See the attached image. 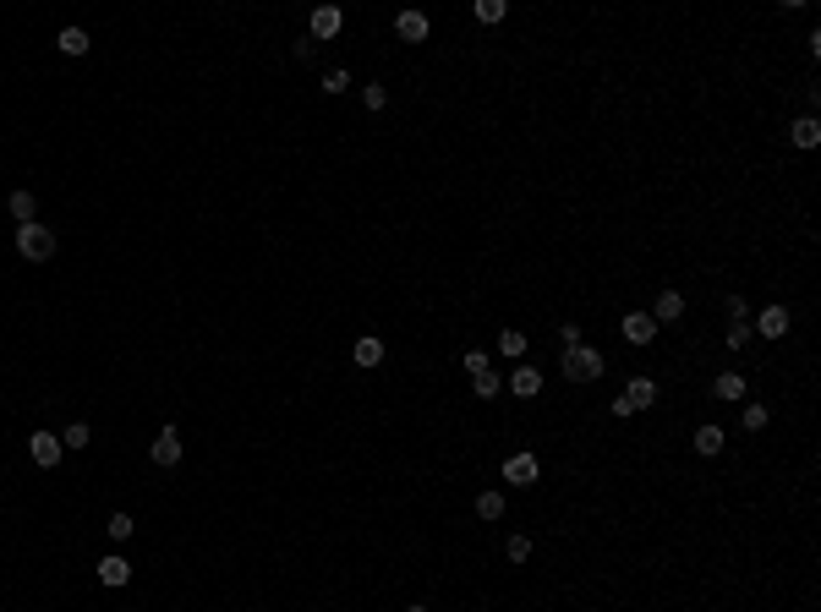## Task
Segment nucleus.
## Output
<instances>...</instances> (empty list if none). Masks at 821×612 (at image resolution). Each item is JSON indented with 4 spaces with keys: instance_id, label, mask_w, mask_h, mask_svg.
I'll return each instance as SVG.
<instances>
[{
    "instance_id": "nucleus-33",
    "label": "nucleus",
    "mask_w": 821,
    "mask_h": 612,
    "mask_svg": "<svg viewBox=\"0 0 821 612\" xmlns=\"http://www.w3.org/2000/svg\"><path fill=\"white\" fill-rule=\"evenodd\" d=\"M559 345H564V350H570V345H586V334H581V323H564V329H559Z\"/></svg>"
},
{
    "instance_id": "nucleus-30",
    "label": "nucleus",
    "mask_w": 821,
    "mask_h": 612,
    "mask_svg": "<svg viewBox=\"0 0 821 612\" xmlns=\"http://www.w3.org/2000/svg\"><path fill=\"white\" fill-rule=\"evenodd\" d=\"M60 443H66V448H88V443H93V432H88V422H72L66 432H60Z\"/></svg>"
},
{
    "instance_id": "nucleus-7",
    "label": "nucleus",
    "mask_w": 821,
    "mask_h": 612,
    "mask_svg": "<svg viewBox=\"0 0 821 612\" xmlns=\"http://www.w3.org/2000/svg\"><path fill=\"white\" fill-rule=\"evenodd\" d=\"M624 399H629V410H657L662 383H657L652 372H629V377H624Z\"/></svg>"
},
{
    "instance_id": "nucleus-31",
    "label": "nucleus",
    "mask_w": 821,
    "mask_h": 612,
    "mask_svg": "<svg viewBox=\"0 0 821 612\" xmlns=\"http://www.w3.org/2000/svg\"><path fill=\"white\" fill-rule=\"evenodd\" d=\"M723 317H729V323H750V301L745 296H729V301H723Z\"/></svg>"
},
{
    "instance_id": "nucleus-6",
    "label": "nucleus",
    "mask_w": 821,
    "mask_h": 612,
    "mask_svg": "<svg viewBox=\"0 0 821 612\" xmlns=\"http://www.w3.org/2000/svg\"><path fill=\"white\" fill-rule=\"evenodd\" d=\"M788 329H794V312H788L783 301H767L762 312H755V334H762V339H788Z\"/></svg>"
},
{
    "instance_id": "nucleus-12",
    "label": "nucleus",
    "mask_w": 821,
    "mask_h": 612,
    "mask_svg": "<svg viewBox=\"0 0 821 612\" xmlns=\"http://www.w3.org/2000/svg\"><path fill=\"white\" fill-rule=\"evenodd\" d=\"M427 34H433L427 12H395V39L400 44H427Z\"/></svg>"
},
{
    "instance_id": "nucleus-21",
    "label": "nucleus",
    "mask_w": 821,
    "mask_h": 612,
    "mask_svg": "<svg viewBox=\"0 0 821 612\" xmlns=\"http://www.w3.org/2000/svg\"><path fill=\"white\" fill-rule=\"evenodd\" d=\"M526 350H531L526 329H498V356H510V361H526Z\"/></svg>"
},
{
    "instance_id": "nucleus-10",
    "label": "nucleus",
    "mask_w": 821,
    "mask_h": 612,
    "mask_svg": "<svg viewBox=\"0 0 821 612\" xmlns=\"http://www.w3.org/2000/svg\"><path fill=\"white\" fill-rule=\"evenodd\" d=\"M181 454H186V443H181V432L176 427H160V438L148 443V460L160 465V470H170V465H181Z\"/></svg>"
},
{
    "instance_id": "nucleus-20",
    "label": "nucleus",
    "mask_w": 821,
    "mask_h": 612,
    "mask_svg": "<svg viewBox=\"0 0 821 612\" xmlns=\"http://www.w3.org/2000/svg\"><path fill=\"white\" fill-rule=\"evenodd\" d=\"M6 213H12L17 224H34V219H39V198H34V191H12V198H6Z\"/></svg>"
},
{
    "instance_id": "nucleus-4",
    "label": "nucleus",
    "mask_w": 821,
    "mask_h": 612,
    "mask_svg": "<svg viewBox=\"0 0 821 612\" xmlns=\"http://www.w3.org/2000/svg\"><path fill=\"white\" fill-rule=\"evenodd\" d=\"M619 334H624V345H629V350H652V345H657V323H652V312H646V306L624 312V317H619Z\"/></svg>"
},
{
    "instance_id": "nucleus-5",
    "label": "nucleus",
    "mask_w": 821,
    "mask_h": 612,
    "mask_svg": "<svg viewBox=\"0 0 821 612\" xmlns=\"http://www.w3.org/2000/svg\"><path fill=\"white\" fill-rule=\"evenodd\" d=\"M745 394H750V377H745L739 367L717 372V377L707 383V399H717V405H745Z\"/></svg>"
},
{
    "instance_id": "nucleus-29",
    "label": "nucleus",
    "mask_w": 821,
    "mask_h": 612,
    "mask_svg": "<svg viewBox=\"0 0 821 612\" xmlns=\"http://www.w3.org/2000/svg\"><path fill=\"white\" fill-rule=\"evenodd\" d=\"M362 105H367V110H384V105H389V88H384V82H362Z\"/></svg>"
},
{
    "instance_id": "nucleus-18",
    "label": "nucleus",
    "mask_w": 821,
    "mask_h": 612,
    "mask_svg": "<svg viewBox=\"0 0 821 612\" xmlns=\"http://www.w3.org/2000/svg\"><path fill=\"white\" fill-rule=\"evenodd\" d=\"M384 350H389V345L378 339V334H362V339L351 345V361H356V367H378V361H384Z\"/></svg>"
},
{
    "instance_id": "nucleus-27",
    "label": "nucleus",
    "mask_w": 821,
    "mask_h": 612,
    "mask_svg": "<svg viewBox=\"0 0 821 612\" xmlns=\"http://www.w3.org/2000/svg\"><path fill=\"white\" fill-rule=\"evenodd\" d=\"M105 531H110V541L121 546V541H132V531H137V525H132V514H126V508H115L110 520H105Z\"/></svg>"
},
{
    "instance_id": "nucleus-13",
    "label": "nucleus",
    "mask_w": 821,
    "mask_h": 612,
    "mask_svg": "<svg viewBox=\"0 0 821 612\" xmlns=\"http://www.w3.org/2000/svg\"><path fill=\"white\" fill-rule=\"evenodd\" d=\"M510 394L526 399V405H531V399H543V367H536V361H520L515 377H510Z\"/></svg>"
},
{
    "instance_id": "nucleus-8",
    "label": "nucleus",
    "mask_w": 821,
    "mask_h": 612,
    "mask_svg": "<svg viewBox=\"0 0 821 612\" xmlns=\"http://www.w3.org/2000/svg\"><path fill=\"white\" fill-rule=\"evenodd\" d=\"M27 454H34V465L39 470H60V460H66V443H60V432H34L27 438Z\"/></svg>"
},
{
    "instance_id": "nucleus-24",
    "label": "nucleus",
    "mask_w": 821,
    "mask_h": 612,
    "mask_svg": "<svg viewBox=\"0 0 821 612\" xmlns=\"http://www.w3.org/2000/svg\"><path fill=\"white\" fill-rule=\"evenodd\" d=\"M471 394H477V399H498L504 394V377L488 367V372H477V377H471Z\"/></svg>"
},
{
    "instance_id": "nucleus-32",
    "label": "nucleus",
    "mask_w": 821,
    "mask_h": 612,
    "mask_svg": "<svg viewBox=\"0 0 821 612\" xmlns=\"http://www.w3.org/2000/svg\"><path fill=\"white\" fill-rule=\"evenodd\" d=\"M324 93H351V72H345V66L324 72Z\"/></svg>"
},
{
    "instance_id": "nucleus-2",
    "label": "nucleus",
    "mask_w": 821,
    "mask_h": 612,
    "mask_svg": "<svg viewBox=\"0 0 821 612\" xmlns=\"http://www.w3.org/2000/svg\"><path fill=\"white\" fill-rule=\"evenodd\" d=\"M498 470H504V481H510V487H520V492H531L536 481H543V460H536L531 448H515V454H504Z\"/></svg>"
},
{
    "instance_id": "nucleus-17",
    "label": "nucleus",
    "mask_w": 821,
    "mask_h": 612,
    "mask_svg": "<svg viewBox=\"0 0 821 612\" xmlns=\"http://www.w3.org/2000/svg\"><path fill=\"white\" fill-rule=\"evenodd\" d=\"M471 508H477V520H488V525H498L504 514H510V503H504V492H493V487H482L477 498H471Z\"/></svg>"
},
{
    "instance_id": "nucleus-1",
    "label": "nucleus",
    "mask_w": 821,
    "mask_h": 612,
    "mask_svg": "<svg viewBox=\"0 0 821 612\" xmlns=\"http://www.w3.org/2000/svg\"><path fill=\"white\" fill-rule=\"evenodd\" d=\"M559 372L570 389H597V383L608 377V350H597V345H570L559 356Z\"/></svg>"
},
{
    "instance_id": "nucleus-26",
    "label": "nucleus",
    "mask_w": 821,
    "mask_h": 612,
    "mask_svg": "<svg viewBox=\"0 0 821 612\" xmlns=\"http://www.w3.org/2000/svg\"><path fill=\"white\" fill-rule=\"evenodd\" d=\"M723 350H729V356H745V350H750V323H729V329H723Z\"/></svg>"
},
{
    "instance_id": "nucleus-3",
    "label": "nucleus",
    "mask_w": 821,
    "mask_h": 612,
    "mask_svg": "<svg viewBox=\"0 0 821 612\" xmlns=\"http://www.w3.org/2000/svg\"><path fill=\"white\" fill-rule=\"evenodd\" d=\"M17 252L27 257V263H50V257H55V230H50V224H17Z\"/></svg>"
},
{
    "instance_id": "nucleus-11",
    "label": "nucleus",
    "mask_w": 821,
    "mask_h": 612,
    "mask_svg": "<svg viewBox=\"0 0 821 612\" xmlns=\"http://www.w3.org/2000/svg\"><path fill=\"white\" fill-rule=\"evenodd\" d=\"M646 312H652V323H657V329H662V323H679V317L690 312V306H684V290L662 284V290H657V301H652Z\"/></svg>"
},
{
    "instance_id": "nucleus-22",
    "label": "nucleus",
    "mask_w": 821,
    "mask_h": 612,
    "mask_svg": "<svg viewBox=\"0 0 821 612\" xmlns=\"http://www.w3.org/2000/svg\"><path fill=\"white\" fill-rule=\"evenodd\" d=\"M88 44H93V39H88V27H60V39H55V50H60V55H72V60L88 55Z\"/></svg>"
},
{
    "instance_id": "nucleus-15",
    "label": "nucleus",
    "mask_w": 821,
    "mask_h": 612,
    "mask_svg": "<svg viewBox=\"0 0 821 612\" xmlns=\"http://www.w3.org/2000/svg\"><path fill=\"white\" fill-rule=\"evenodd\" d=\"M723 443H729V432H723L717 422H701L696 432H690V448H696L701 460H712V454H723Z\"/></svg>"
},
{
    "instance_id": "nucleus-23",
    "label": "nucleus",
    "mask_w": 821,
    "mask_h": 612,
    "mask_svg": "<svg viewBox=\"0 0 821 612\" xmlns=\"http://www.w3.org/2000/svg\"><path fill=\"white\" fill-rule=\"evenodd\" d=\"M504 17H510L504 0H477V6H471V22H477V27H498Z\"/></svg>"
},
{
    "instance_id": "nucleus-25",
    "label": "nucleus",
    "mask_w": 821,
    "mask_h": 612,
    "mask_svg": "<svg viewBox=\"0 0 821 612\" xmlns=\"http://www.w3.org/2000/svg\"><path fill=\"white\" fill-rule=\"evenodd\" d=\"M536 553V541L526 536V531H510V541H504V558H510V563H526Z\"/></svg>"
},
{
    "instance_id": "nucleus-16",
    "label": "nucleus",
    "mask_w": 821,
    "mask_h": 612,
    "mask_svg": "<svg viewBox=\"0 0 821 612\" xmlns=\"http://www.w3.org/2000/svg\"><path fill=\"white\" fill-rule=\"evenodd\" d=\"M93 569H99V585H110V591H121V585H132V563H126L121 553L99 558V563H93Z\"/></svg>"
},
{
    "instance_id": "nucleus-9",
    "label": "nucleus",
    "mask_w": 821,
    "mask_h": 612,
    "mask_svg": "<svg viewBox=\"0 0 821 612\" xmlns=\"http://www.w3.org/2000/svg\"><path fill=\"white\" fill-rule=\"evenodd\" d=\"M340 27H345V12H340V6H312V12H307V39H312V44H329Z\"/></svg>"
},
{
    "instance_id": "nucleus-34",
    "label": "nucleus",
    "mask_w": 821,
    "mask_h": 612,
    "mask_svg": "<svg viewBox=\"0 0 821 612\" xmlns=\"http://www.w3.org/2000/svg\"><path fill=\"white\" fill-rule=\"evenodd\" d=\"M608 415H614V422H629L636 410H629V399H624V394H614V399H608Z\"/></svg>"
},
{
    "instance_id": "nucleus-28",
    "label": "nucleus",
    "mask_w": 821,
    "mask_h": 612,
    "mask_svg": "<svg viewBox=\"0 0 821 612\" xmlns=\"http://www.w3.org/2000/svg\"><path fill=\"white\" fill-rule=\"evenodd\" d=\"M460 367H465L471 377H477V372H488V367H493V350H460Z\"/></svg>"
},
{
    "instance_id": "nucleus-14",
    "label": "nucleus",
    "mask_w": 821,
    "mask_h": 612,
    "mask_svg": "<svg viewBox=\"0 0 821 612\" xmlns=\"http://www.w3.org/2000/svg\"><path fill=\"white\" fill-rule=\"evenodd\" d=\"M788 143H794L800 153L821 148V120H816V115H794V120H788Z\"/></svg>"
},
{
    "instance_id": "nucleus-35",
    "label": "nucleus",
    "mask_w": 821,
    "mask_h": 612,
    "mask_svg": "<svg viewBox=\"0 0 821 612\" xmlns=\"http://www.w3.org/2000/svg\"><path fill=\"white\" fill-rule=\"evenodd\" d=\"M405 612H433V607H405Z\"/></svg>"
},
{
    "instance_id": "nucleus-19",
    "label": "nucleus",
    "mask_w": 821,
    "mask_h": 612,
    "mask_svg": "<svg viewBox=\"0 0 821 612\" xmlns=\"http://www.w3.org/2000/svg\"><path fill=\"white\" fill-rule=\"evenodd\" d=\"M739 427H745V432H767V427H772V410H767L762 399H745V405H739Z\"/></svg>"
}]
</instances>
